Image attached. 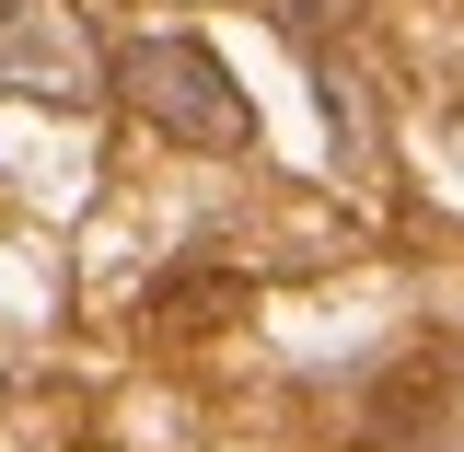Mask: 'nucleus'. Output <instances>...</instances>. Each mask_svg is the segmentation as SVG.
Instances as JSON below:
<instances>
[{"label":"nucleus","mask_w":464,"mask_h":452,"mask_svg":"<svg viewBox=\"0 0 464 452\" xmlns=\"http://www.w3.org/2000/svg\"><path fill=\"white\" fill-rule=\"evenodd\" d=\"M116 82H128V105L151 116L163 139H186V151H244L256 139V105L232 93V70L198 35H151V47L116 58Z\"/></svg>","instance_id":"f257e3e1"},{"label":"nucleus","mask_w":464,"mask_h":452,"mask_svg":"<svg viewBox=\"0 0 464 452\" xmlns=\"http://www.w3.org/2000/svg\"><path fill=\"white\" fill-rule=\"evenodd\" d=\"M93 82H105V58H93V35H82L58 0H24V12H0V93L93 105Z\"/></svg>","instance_id":"f03ea898"}]
</instances>
